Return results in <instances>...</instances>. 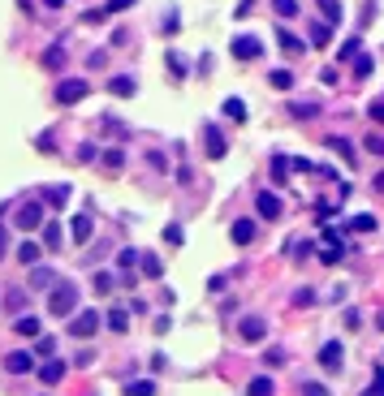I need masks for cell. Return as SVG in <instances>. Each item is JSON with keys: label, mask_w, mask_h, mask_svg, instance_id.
Masks as SVG:
<instances>
[{"label": "cell", "mask_w": 384, "mask_h": 396, "mask_svg": "<svg viewBox=\"0 0 384 396\" xmlns=\"http://www.w3.org/2000/svg\"><path fill=\"white\" fill-rule=\"evenodd\" d=\"M48 310L57 315V319H70V315L78 310V289L65 285V280H57V285H52V293H48Z\"/></svg>", "instance_id": "obj_1"}, {"label": "cell", "mask_w": 384, "mask_h": 396, "mask_svg": "<svg viewBox=\"0 0 384 396\" xmlns=\"http://www.w3.org/2000/svg\"><path fill=\"white\" fill-rule=\"evenodd\" d=\"M99 323H104V319H99L95 310H74V315H70V336H74V341H91V336L99 332Z\"/></svg>", "instance_id": "obj_2"}, {"label": "cell", "mask_w": 384, "mask_h": 396, "mask_svg": "<svg viewBox=\"0 0 384 396\" xmlns=\"http://www.w3.org/2000/svg\"><path fill=\"white\" fill-rule=\"evenodd\" d=\"M13 224H18V229H26V233L43 229V203H22L18 215H13Z\"/></svg>", "instance_id": "obj_3"}, {"label": "cell", "mask_w": 384, "mask_h": 396, "mask_svg": "<svg viewBox=\"0 0 384 396\" xmlns=\"http://www.w3.org/2000/svg\"><path fill=\"white\" fill-rule=\"evenodd\" d=\"M87 78H61L57 82V103H78V99H87Z\"/></svg>", "instance_id": "obj_4"}, {"label": "cell", "mask_w": 384, "mask_h": 396, "mask_svg": "<svg viewBox=\"0 0 384 396\" xmlns=\"http://www.w3.org/2000/svg\"><path fill=\"white\" fill-rule=\"evenodd\" d=\"M238 336H242V341H246V345H259V341H263V336H268V323H263L259 315H246V319L238 323Z\"/></svg>", "instance_id": "obj_5"}, {"label": "cell", "mask_w": 384, "mask_h": 396, "mask_svg": "<svg viewBox=\"0 0 384 396\" xmlns=\"http://www.w3.org/2000/svg\"><path fill=\"white\" fill-rule=\"evenodd\" d=\"M234 56H238V61H255V56H263V43L255 39V35H234Z\"/></svg>", "instance_id": "obj_6"}, {"label": "cell", "mask_w": 384, "mask_h": 396, "mask_svg": "<svg viewBox=\"0 0 384 396\" xmlns=\"http://www.w3.org/2000/svg\"><path fill=\"white\" fill-rule=\"evenodd\" d=\"M319 366L333 370V375L341 370V341H324V345H319Z\"/></svg>", "instance_id": "obj_7"}, {"label": "cell", "mask_w": 384, "mask_h": 396, "mask_svg": "<svg viewBox=\"0 0 384 396\" xmlns=\"http://www.w3.org/2000/svg\"><path fill=\"white\" fill-rule=\"evenodd\" d=\"M255 211H259L263 220H277V215H281V194H272V190L255 194Z\"/></svg>", "instance_id": "obj_8"}, {"label": "cell", "mask_w": 384, "mask_h": 396, "mask_svg": "<svg viewBox=\"0 0 384 396\" xmlns=\"http://www.w3.org/2000/svg\"><path fill=\"white\" fill-rule=\"evenodd\" d=\"M91 233H95V224H91V215H87V211H78V215L70 220V237H74L78 246H87V242H91Z\"/></svg>", "instance_id": "obj_9"}, {"label": "cell", "mask_w": 384, "mask_h": 396, "mask_svg": "<svg viewBox=\"0 0 384 396\" xmlns=\"http://www.w3.org/2000/svg\"><path fill=\"white\" fill-rule=\"evenodd\" d=\"M108 91H113L117 99H130V95L138 91V82H134L130 74H117V78H108Z\"/></svg>", "instance_id": "obj_10"}, {"label": "cell", "mask_w": 384, "mask_h": 396, "mask_svg": "<svg viewBox=\"0 0 384 396\" xmlns=\"http://www.w3.org/2000/svg\"><path fill=\"white\" fill-rule=\"evenodd\" d=\"M65 61H70V56H65V47H61V43H52V47L43 52V69H52V74H61V69H65Z\"/></svg>", "instance_id": "obj_11"}, {"label": "cell", "mask_w": 384, "mask_h": 396, "mask_svg": "<svg viewBox=\"0 0 384 396\" xmlns=\"http://www.w3.org/2000/svg\"><path fill=\"white\" fill-rule=\"evenodd\" d=\"M39 375H43V383H61V379H65V362H61V358H48V362L39 366Z\"/></svg>", "instance_id": "obj_12"}, {"label": "cell", "mask_w": 384, "mask_h": 396, "mask_svg": "<svg viewBox=\"0 0 384 396\" xmlns=\"http://www.w3.org/2000/svg\"><path fill=\"white\" fill-rule=\"evenodd\" d=\"M57 285V271L52 267H31V289H52Z\"/></svg>", "instance_id": "obj_13"}, {"label": "cell", "mask_w": 384, "mask_h": 396, "mask_svg": "<svg viewBox=\"0 0 384 396\" xmlns=\"http://www.w3.org/2000/svg\"><path fill=\"white\" fill-rule=\"evenodd\" d=\"M229 237H234V246H251V242H255V224H251V220H238Z\"/></svg>", "instance_id": "obj_14"}, {"label": "cell", "mask_w": 384, "mask_h": 396, "mask_svg": "<svg viewBox=\"0 0 384 396\" xmlns=\"http://www.w3.org/2000/svg\"><path fill=\"white\" fill-rule=\"evenodd\" d=\"M138 267H143L147 280H160V276H164V263H160L155 254H138Z\"/></svg>", "instance_id": "obj_15"}, {"label": "cell", "mask_w": 384, "mask_h": 396, "mask_svg": "<svg viewBox=\"0 0 384 396\" xmlns=\"http://www.w3.org/2000/svg\"><path fill=\"white\" fill-rule=\"evenodd\" d=\"M5 366H9V375H26V370L35 366V358H31V353H9Z\"/></svg>", "instance_id": "obj_16"}, {"label": "cell", "mask_w": 384, "mask_h": 396, "mask_svg": "<svg viewBox=\"0 0 384 396\" xmlns=\"http://www.w3.org/2000/svg\"><path fill=\"white\" fill-rule=\"evenodd\" d=\"M221 112H225V117H229V121H238V125L246 121V103H242V99H234V95H229V99L221 103Z\"/></svg>", "instance_id": "obj_17"}, {"label": "cell", "mask_w": 384, "mask_h": 396, "mask_svg": "<svg viewBox=\"0 0 384 396\" xmlns=\"http://www.w3.org/2000/svg\"><path fill=\"white\" fill-rule=\"evenodd\" d=\"M203 147H207V155H212V159H221V155H225V138L216 134V130H207V134H203Z\"/></svg>", "instance_id": "obj_18"}, {"label": "cell", "mask_w": 384, "mask_h": 396, "mask_svg": "<svg viewBox=\"0 0 384 396\" xmlns=\"http://www.w3.org/2000/svg\"><path fill=\"white\" fill-rule=\"evenodd\" d=\"M277 43H281V47H285V52H294V56H298V52H302V47H307V43H302V39H298V35H290V30H285V26H277Z\"/></svg>", "instance_id": "obj_19"}, {"label": "cell", "mask_w": 384, "mask_h": 396, "mask_svg": "<svg viewBox=\"0 0 384 396\" xmlns=\"http://www.w3.org/2000/svg\"><path fill=\"white\" fill-rule=\"evenodd\" d=\"M13 332H18V336H39V332H43V323H39L35 315H22V319L13 323Z\"/></svg>", "instance_id": "obj_20"}, {"label": "cell", "mask_w": 384, "mask_h": 396, "mask_svg": "<svg viewBox=\"0 0 384 396\" xmlns=\"http://www.w3.org/2000/svg\"><path fill=\"white\" fill-rule=\"evenodd\" d=\"M290 117L294 121H311V117H319V103H290Z\"/></svg>", "instance_id": "obj_21"}, {"label": "cell", "mask_w": 384, "mask_h": 396, "mask_svg": "<svg viewBox=\"0 0 384 396\" xmlns=\"http://www.w3.org/2000/svg\"><path fill=\"white\" fill-rule=\"evenodd\" d=\"M246 396H272V379H268V375H255V379L246 383Z\"/></svg>", "instance_id": "obj_22"}, {"label": "cell", "mask_w": 384, "mask_h": 396, "mask_svg": "<svg viewBox=\"0 0 384 396\" xmlns=\"http://www.w3.org/2000/svg\"><path fill=\"white\" fill-rule=\"evenodd\" d=\"M99 319L113 327V332H126V327H130V315H126V310H108V315H99Z\"/></svg>", "instance_id": "obj_23"}, {"label": "cell", "mask_w": 384, "mask_h": 396, "mask_svg": "<svg viewBox=\"0 0 384 396\" xmlns=\"http://www.w3.org/2000/svg\"><path fill=\"white\" fill-rule=\"evenodd\" d=\"M39 254H43V250H39L35 242H22V246H18V259H22L26 267H35V263H39Z\"/></svg>", "instance_id": "obj_24"}, {"label": "cell", "mask_w": 384, "mask_h": 396, "mask_svg": "<svg viewBox=\"0 0 384 396\" xmlns=\"http://www.w3.org/2000/svg\"><path fill=\"white\" fill-rule=\"evenodd\" d=\"M126 396H155V383L151 379H134V383H126Z\"/></svg>", "instance_id": "obj_25"}, {"label": "cell", "mask_w": 384, "mask_h": 396, "mask_svg": "<svg viewBox=\"0 0 384 396\" xmlns=\"http://www.w3.org/2000/svg\"><path fill=\"white\" fill-rule=\"evenodd\" d=\"M43 246H48V250H57V246H61V224H52V220L43 224Z\"/></svg>", "instance_id": "obj_26"}, {"label": "cell", "mask_w": 384, "mask_h": 396, "mask_svg": "<svg viewBox=\"0 0 384 396\" xmlns=\"http://www.w3.org/2000/svg\"><path fill=\"white\" fill-rule=\"evenodd\" d=\"M268 82L277 86V91H290V86H294V74H290V69H272V74H268Z\"/></svg>", "instance_id": "obj_27"}, {"label": "cell", "mask_w": 384, "mask_h": 396, "mask_svg": "<svg viewBox=\"0 0 384 396\" xmlns=\"http://www.w3.org/2000/svg\"><path fill=\"white\" fill-rule=\"evenodd\" d=\"M328 39H333V26H328V22H315V26H311V43H315V47H324Z\"/></svg>", "instance_id": "obj_28"}, {"label": "cell", "mask_w": 384, "mask_h": 396, "mask_svg": "<svg viewBox=\"0 0 384 396\" xmlns=\"http://www.w3.org/2000/svg\"><path fill=\"white\" fill-rule=\"evenodd\" d=\"M319 13L328 18V26H333V22H341V5H337V0H319Z\"/></svg>", "instance_id": "obj_29"}, {"label": "cell", "mask_w": 384, "mask_h": 396, "mask_svg": "<svg viewBox=\"0 0 384 396\" xmlns=\"http://www.w3.org/2000/svg\"><path fill=\"white\" fill-rule=\"evenodd\" d=\"M121 164H126V155L113 147V151H104V168H108V173H121Z\"/></svg>", "instance_id": "obj_30"}, {"label": "cell", "mask_w": 384, "mask_h": 396, "mask_svg": "<svg viewBox=\"0 0 384 396\" xmlns=\"http://www.w3.org/2000/svg\"><path fill=\"white\" fill-rule=\"evenodd\" d=\"M350 229H354V233H371V229H375V215H354Z\"/></svg>", "instance_id": "obj_31"}, {"label": "cell", "mask_w": 384, "mask_h": 396, "mask_svg": "<svg viewBox=\"0 0 384 396\" xmlns=\"http://www.w3.org/2000/svg\"><path fill=\"white\" fill-rule=\"evenodd\" d=\"M350 65H354V78H367V74H371V56H363V52H358Z\"/></svg>", "instance_id": "obj_32"}, {"label": "cell", "mask_w": 384, "mask_h": 396, "mask_svg": "<svg viewBox=\"0 0 384 396\" xmlns=\"http://www.w3.org/2000/svg\"><path fill=\"white\" fill-rule=\"evenodd\" d=\"M272 9H277L281 18H294L298 13V0H272Z\"/></svg>", "instance_id": "obj_33"}, {"label": "cell", "mask_w": 384, "mask_h": 396, "mask_svg": "<svg viewBox=\"0 0 384 396\" xmlns=\"http://www.w3.org/2000/svg\"><path fill=\"white\" fill-rule=\"evenodd\" d=\"M328 147H333V151H337V155H346V159H350V164H354V147H350V142H346V138H328Z\"/></svg>", "instance_id": "obj_34"}, {"label": "cell", "mask_w": 384, "mask_h": 396, "mask_svg": "<svg viewBox=\"0 0 384 396\" xmlns=\"http://www.w3.org/2000/svg\"><path fill=\"white\" fill-rule=\"evenodd\" d=\"M35 353H39V358H52V353H57V341H52V336H39V345H35Z\"/></svg>", "instance_id": "obj_35"}, {"label": "cell", "mask_w": 384, "mask_h": 396, "mask_svg": "<svg viewBox=\"0 0 384 396\" xmlns=\"http://www.w3.org/2000/svg\"><path fill=\"white\" fill-rule=\"evenodd\" d=\"M117 267H121V271L138 267V250H121V254H117Z\"/></svg>", "instance_id": "obj_36"}, {"label": "cell", "mask_w": 384, "mask_h": 396, "mask_svg": "<svg viewBox=\"0 0 384 396\" xmlns=\"http://www.w3.org/2000/svg\"><path fill=\"white\" fill-rule=\"evenodd\" d=\"M363 396H384V366H380V370L371 375V387H367Z\"/></svg>", "instance_id": "obj_37"}, {"label": "cell", "mask_w": 384, "mask_h": 396, "mask_svg": "<svg viewBox=\"0 0 384 396\" xmlns=\"http://www.w3.org/2000/svg\"><path fill=\"white\" fill-rule=\"evenodd\" d=\"M65 198H70L65 186H52V190H48V203H52V207H65Z\"/></svg>", "instance_id": "obj_38"}, {"label": "cell", "mask_w": 384, "mask_h": 396, "mask_svg": "<svg viewBox=\"0 0 384 396\" xmlns=\"http://www.w3.org/2000/svg\"><path fill=\"white\" fill-rule=\"evenodd\" d=\"M358 52H363V43H358V35H354V39H346V47H341V61H354Z\"/></svg>", "instance_id": "obj_39"}, {"label": "cell", "mask_w": 384, "mask_h": 396, "mask_svg": "<svg viewBox=\"0 0 384 396\" xmlns=\"http://www.w3.org/2000/svg\"><path fill=\"white\" fill-rule=\"evenodd\" d=\"M290 173H294V164H290V159H277V164H272V177H277V181H285Z\"/></svg>", "instance_id": "obj_40"}, {"label": "cell", "mask_w": 384, "mask_h": 396, "mask_svg": "<svg viewBox=\"0 0 384 396\" xmlns=\"http://www.w3.org/2000/svg\"><path fill=\"white\" fill-rule=\"evenodd\" d=\"M164 56H169V74H182V78H186V61H182V56H177V52H164Z\"/></svg>", "instance_id": "obj_41"}, {"label": "cell", "mask_w": 384, "mask_h": 396, "mask_svg": "<svg viewBox=\"0 0 384 396\" xmlns=\"http://www.w3.org/2000/svg\"><path fill=\"white\" fill-rule=\"evenodd\" d=\"M164 242H169V246H182V224H169V229H164Z\"/></svg>", "instance_id": "obj_42"}, {"label": "cell", "mask_w": 384, "mask_h": 396, "mask_svg": "<svg viewBox=\"0 0 384 396\" xmlns=\"http://www.w3.org/2000/svg\"><path fill=\"white\" fill-rule=\"evenodd\" d=\"M108 289H113V276L99 271V276H95V293H108Z\"/></svg>", "instance_id": "obj_43"}, {"label": "cell", "mask_w": 384, "mask_h": 396, "mask_svg": "<svg viewBox=\"0 0 384 396\" xmlns=\"http://www.w3.org/2000/svg\"><path fill=\"white\" fill-rule=\"evenodd\" d=\"M95 159V147L91 142H78V164H91Z\"/></svg>", "instance_id": "obj_44"}, {"label": "cell", "mask_w": 384, "mask_h": 396, "mask_svg": "<svg viewBox=\"0 0 384 396\" xmlns=\"http://www.w3.org/2000/svg\"><path fill=\"white\" fill-rule=\"evenodd\" d=\"M367 151H371V155H384V134H371V138H367Z\"/></svg>", "instance_id": "obj_45"}, {"label": "cell", "mask_w": 384, "mask_h": 396, "mask_svg": "<svg viewBox=\"0 0 384 396\" xmlns=\"http://www.w3.org/2000/svg\"><path fill=\"white\" fill-rule=\"evenodd\" d=\"M130 5H134V0H108V9H104V13L113 18V13H121V9H130Z\"/></svg>", "instance_id": "obj_46"}, {"label": "cell", "mask_w": 384, "mask_h": 396, "mask_svg": "<svg viewBox=\"0 0 384 396\" xmlns=\"http://www.w3.org/2000/svg\"><path fill=\"white\" fill-rule=\"evenodd\" d=\"M263 362H268V366H281V362H285V349H268Z\"/></svg>", "instance_id": "obj_47"}, {"label": "cell", "mask_w": 384, "mask_h": 396, "mask_svg": "<svg viewBox=\"0 0 384 396\" xmlns=\"http://www.w3.org/2000/svg\"><path fill=\"white\" fill-rule=\"evenodd\" d=\"M371 121H375V125H384V99H375V103H371Z\"/></svg>", "instance_id": "obj_48"}, {"label": "cell", "mask_w": 384, "mask_h": 396, "mask_svg": "<svg viewBox=\"0 0 384 396\" xmlns=\"http://www.w3.org/2000/svg\"><path fill=\"white\" fill-rule=\"evenodd\" d=\"M294 302H298V306H311V302H315V293H311V289H298V293H294Z\"/></svg>", "instance_id": "obj_49"}, {"label": "cell", "mask_w": 384, "mask_h": 396, "mask_svg": "<svg viewBox=\"0 0 384 396\" xmlns=\"http://www.w3.org/2000/svg\"><path fill=\"white\" fill-rule=\"evenodd\" d=\"M302 396H328V387H319V383H302Z\"/></svg>", "instance_id": "obj_50"}, {"label": "cell", "mask_w": 384, "mask_h": 396, "mask_svg": "<svg viewBox=\"0 0 384 396\" xmlns=\"http://www.w3.org/2000/svg\"><path fill=\"white\" fill-rule=\"evenodd\" d=\"M5 246H9V233H5V229H0V259H5Z\"/></svg>", "instance_id": "obj_51"}, {"label": "cell", "mask_w": 384, "mask_h": 396, "mask_svg": "<svg viewBox=\"0 0 384 396\" xmlns=\"http://www.w3.org/2000/svg\"><path fill=\"white\" fill-rule=\"evenodd\" d=\"M65 5V0H43V9H61Z\"/></svg>", "instance_id": "obj_52"}, {"label": "cell", "mask_w": 384, "mask_h": 396, "mask_svg": "<svg viewBox=\"0 0 384 396\" xmlns=\"http://www.w3.org/2000/svg\"><path fill=\"white\" fill-rule=\"evenodd\" d=\"M375 190H380V194H384V173H380V177H375Z\"/></svg>", "instance_id": "obj_53"}]
</instances>
